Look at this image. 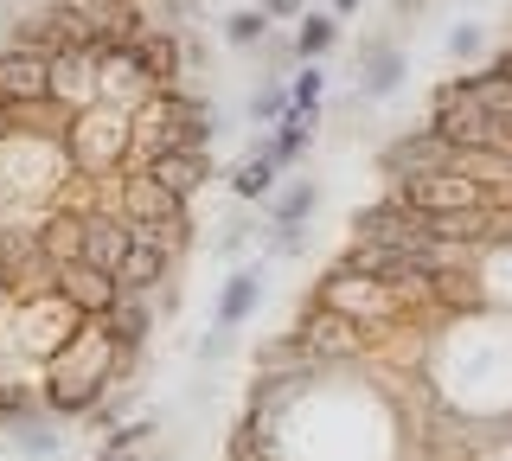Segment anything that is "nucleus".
I'll list each match as a JSON object with an SVG mask.
<instances>
[{
	"label": "nucleus",
	"mask_w": 512,
	"mask_h": 461,
	"mask_svg": "<svg viewBox=\"0 0 512 461\" xmlns=\"http://www.w3.org/2000/svg\"><path fill=\"white\" fill-rule=\"evenodd\" d=\"M314 199H320V193H314L308 180H301V186H288V193L276 199V225H301V218L314 212Z\"/></svg>",
	"instance_id": "obj_19"
},
{
	"label": "nucleus",
	"mask_w": 512,
	"mask_h": 461,
	"mask_svg": "<svg viewBox=\"0 0 512 461\" xmlns=\"http://www.w3.org/2000/svg\"><path fill=\"white\" fill-rule=\"evenodd\" d=\"M58 148L77 173H103V167H122L128 148H135V109L116 103V97H96L84 109H71L58 129Z\"/></svg>",
	"instance_id": "obj_1"
},
{
	"label": "nucleus",
	"mask_w": 512,
	"mask_h": 461,
	"mask_svg": "<svg viewBox=\"0 0 512 461\" xmlns=\"http://www.w3.org/2000/svg\"><path fill=\"white\" fill-rule=\"evenodd\" d=\"M0 417H32V397L20 385H7V378H0Z\"/></svg>",
	"instance_id": "obj_22"
},
{
	"label": "nucleus",
	"mask_w": 512,
	"mask_h": 461,
	"mask_svg": "<svg viewBox=\"0 0 512 461\" xmlns=\"http://www.w3.org/2000/svg\"><path fill=\"white\" fill-rule=\"evenodd\" d=\"M333 7H340V13H352V7H359V0H333Z\"/></svg>",
	"instance_id": "obj_28"
},
{
	"label": "nucleus",
	"mask_w": 512,
	"mask_h": 461,
	"mask_svg": "<svg viewBox=\"0 0 512 461\" xmlns=\"http://www.w3.org/2000/svg\"><path fill=\"white\" fill-rule=\"evenodd\" d=\"M122 218H128V231H141V237L186 244V199L167 193L154 173H135V167L122 173Z\"/></svg>",
	"instance_id": "obj_2"
},
{
	"label": "nucleus",
	"mask_w": 512,
	"mask_h": 461,
	"mask_svg": "<svg viewBox=\"0 0 512 461\" xmlns=\"http://www.w3.org/2000/svg\"><path fill=\"white\" fill-rule=\"evenodd\" d=\"M333 33H340L333 20H320V13H308V20H301V33H295V52H301V58H320V52L333 45Z\"/></svg>",
	"instance_id": "obj_18"
},
{
	"label": "nucleus",
	"mask_w": 512,
	"mask_h": 461,
	"mask_svg": "<svg viewBox=\"0 0 512 461\" xmlns=\"http://www.w3.org/2000/svg\"><path fill=\"white\" fill-rule=\"evenodd\" d=\"M96 321H103V327H109V340L128 346V353H135V346L154 333V314H148V295H141V289H122L103 314H96Z\"/></svg>",
	"instance_id": "obj_11"
},
{
	"label": "nucleus",
	"mask_w": 512,
	"mask_h": 461,
	"mask_svg": "<svg viewBox=\"0 0 512 461\" xmlns=\"http://www.w3.org/2000/svg\"><path fill=\"white\" fill-rule=\"evenodd\" d=\"M167 263H173V244H160V237H128V250H122V263H116V282L122 289H141L148 295L154 282H167Z\"/></svg>",
	"instance_id": "obj_9"
},
{
	"label": "nucleus",
	"mask_w": 512,
	"mask_h": 461,
	"mask_svg": "<svg viewBox=\"0 0 512 461\" xmlns=\"http://www.w3.org/2000/svg\"><path fill=\"white\" fill-rule=\"evenodd\" d=\"M282 109H288V97H282V90H263V97H256V116H282Z\"/></svg>",
	"instance_id": "obj_24"
},
{
	"label": "nucleus",
	"mask_w": 512,
	"mask_h": 461,
	"mask_svg": "<svg viewBox=\"0 0 512 461\" xmlns=\"http://www.w3.org/2000/svg\"><path fill=\"white\" fill-rule=\"evenodd\" d=\"M52 289H58L64 301H77V308H84V314H103L109 301L122 295V282L109 276V269H96V263H84V257H77V263H58Z\"/></svg>",
	"instance_id": "obj_8"
},
{
	"label": "nucleus",
	"mask_w": 512,
	"mask_h": 461,
	"mask_svg": "<svg viewBox=\"0 0 512 461\" xmlns=\"http://www.w3.org/2000/svg\"><path fill=\"white\" fill-rule=\"evenodd\" d=\"M308 135H314V109H288V116H282V135L269 141V161H276V167L301 161V148H308Z\"/></svg>",
	"instance_id": "obj_14"
},
{
	"label": "nucleus",
	"mask_w": 512,
	"mask_h": 461,
	"mask_svg": "<svg viewBox=\"0 0 512 461\" xmlns=\"http://www.w3.org/2000/svg\"><path fill=\"white\" fill-rule=\"evenodd\" d=\"M96 397H103V378H45V410L58 417H84Z\"/></svg>",
	"instance_id": "obj_13"
},
{
	"label": "nucleus",
	"mask_w": 512,
	"mask_h": 461,
	"mask_svg": "<svg viewBox=\"0 0 512 461\" xmlns=\"http://www.w3.org/2000/svg\"><path fill=\"white\" fill-rule=\"evenodd\" d=\"M39 97H52V52L13 39L0 52V103H39Z\"/></svg>",
	"instance_id": "obj_6"
},
{
	"label": "nucleus",
	"mask_w": 512,
	"mask_h": 461,
	"mask_svg": "<svg viewBox=\"0 0 512 461\" xmlns=\"http://www.w3.org/2000/svg\"><path fill=\"white\" fill-rule=\"evenodd\" d=\"M7 301H13V269L0 263V314H7Z\"/></svg>",
	"instance_id": "obj_26"
},
{
	"label": "nucleus",
	"mask_w": 512,
	"mask_h": 461,
	"mask_svg": "<svg viewBox=\"0 0 512 461\" xmlns=\"http://www.w3.org/2000/svg\"><path fill=\"white\" fill-rule=\"evenodd\" d=\"M391 199H404L410 212H461V205H487L493 193L480 180H468V173L455 167H436V173H404V180L391 186Z\"/></svg>",
	"instance_id": "obj_4"
},
{
	"label": "nucleus",
	"mask_w": 512,
	"mask_h": 461,
	"mask_svg": "<svg viewBox=\"0 0 512 461\" xmlns=\"http://www.w3.org/2000/svg\"><path fill=\"white\" fill-rule=\"evenodd\" d=\"M295 346H301L308 359H359V353H365V327L346 321L340 308H314L308 321L295 327Z\"/></svg>",
	"instance_id": "obj_5"
},
{
	"label": "nucleus",
	"mask_w": 512,
	"mask_h": 461,
	"mask_svg": "<svg viewBox=\"0 0 512 461\" xmlns=\"http://www.w3.org/2000/svg\"><path fill=\"white\" fill-rule=\"evenodd\" d=\"M263 26H269V13L256 7V13H231L224 33H231V45H256V39H263Z\"/></svg>",
	"instance_id": "obj_20"
},
{
	"label": "nucleus",
	"mask_w": 512,
	"mask_h": 461,
	"mask_svg": "<svg viewBox=\"0 0 512 461\" xmlns=\"http://www.w3.org/2000/svg\"><path fill=\"white\" fill-rule=\"evenodd\" d=\"M256 295H263V276H256V269H237L231 289H224V301H218V327H237L256 308Z\"/></svg>",
	"instance_id": "obj_15"
},
{
	"label": "nucleus",
	"mask_w": 512,
	"mask_h": 461,
	"mask_svg": "<svg viewBox=\"0 0 512 461\" xmlns=\"http://www.w3.org/2000/svg\"><path fill=\"white\" fill-rule=\"evenodd\" d=\"M397 77H404V65H397V52H391V45H378V52L365 58V90H372V97H384V90H391Z\"/></svg>",
	"instance_id": "obj_17"
},
{
	"label": "nucleus",
	"mask_w": 512,
	"mask_h": 461,
	"mask_svg": "<svg viewBox=\"0 0 512 461\" xmlns=\"http://www.w3.org/2000/svg\"><path fill=\"white\" fill-rule=\"evenodd\" d=\"M128 237H135V231H128V218H122V212H84V218H77V257L116 276Z\"/></svg>",
	"instance_id": "obj_7"
},
{
	"label": "nucleus",
	"mask_w": 512,
	"mask_h": 461,
	"mask_svg": "<svg viewBox=\"0 0 512 461\" xmlns=\"http://www.w3.org/2000/svg\"><path fill=\"white\" fill-rule=\"evenodd\" d=\"M269 13H301V0H263Z\"/></svg>",
	"instance_id": "obj_27"
},
{
	"label": "nucleus",
	"mask_w": 512,
	"mask_h": 461,
	"mask_svg": "<svg viewBox=\"0 0 512 461\" xmlns=\"http://www.w3.org/2000/svg\"><path fill=\"white\" fill-rule=\"evenodd\" d=\"M429 301H442V308H480L487 289H480L468 269H461V257H455V263H442L436 276H429Z\"/></svg>",
	"instance_id": "obj_12"
},
{
	"label": "nucleus",
	"mask_w": 512,
	"mask_h": 461,
	"mask_svg": "<svg viewBox=\"0 0 512 461\" xmlns=\"http://www.w3.org/2000/svg\"><path fill=\"white\" fill-rule=\"evenodd\" d=\"M288 103H295V109H314V103H320V71H314V65L295 77V90H288Z\"/></svg>",
	"instance_id": "obj_21"
},
{
	"label": "nucleus",
	"mask_w": 512,
	"mask_h": 461,
	"mask_svg": "<svg viewBox=\"0 0 512 461\" xmlns=\"http://www.w3.org/2000/svg\"><path fill=\"white\" fill-rule=\"evenodd\" d=\"M154 429L148 423H128V429H116V436H109V449H135V442H148Z\"/></svg>",
	"instance_id": "obj_23"
},
{
	"label": "nucleus",
	"mask_w": 512,
	"mask_h": 461,
	"mask_svg": "<svg viewBox=\"0 0 512 461\" xmlns=\"http://www.w3.org/2000/svg\"><path fill=\"white\" fill-rule=\"evenodd\" d=\"M90 314L77 308V301H64L58 289H39V295H26V314H20V346L26 353H45V359H58L64 346H71V333L84 327Z\"/></svg>",
	"instance_id": "obj_3"
},
{
	"label": "nucleus",
	"mask_w": 512,
	"mask_h": 461,
	"mask_svg": "<svg viewBox=\"0 0 512 461\" xmlns=\"http://www.w3.org/2000/svg\"><path fill=\"white\" fill-rule=\"evenodd\" d=\"M141 173H154V180L167 186V193L192 199L205 180H212V154H205V148H173V154H154V161L141 167Z\"/></svg>",
	"instance_id": "obj_10"
},
{
	"label": "nucleus",
	"mask_w": 512,
	"mask_h": 461,
	"mask_svg": "<svg viewBox=\"0 0 512 461\" xmlns=\"http://www.w3.org/2000/svg\"><path fill=\"white\" fill-rule=\"evenodd\" d=\"M231 186H237V199H269L276 193V161H269V148L250 154V161L231 173Z\"/></svg>",
	"instance_id": "obj_16"
},
{
	"label": "nucleus",
	"mask_w": 512,
	"mask_h": 461,
	"mask_svg": "<svg viewBox=\"0 0 512 461\" xmlns=\"http://www.w3.org/2000/svg\"><path fill=\"white\" fill-rule=\"evenodd\" d=\"M474 45H480V33H474V26H461V33H455V39H448V52H455V58H468V52H474Z\"/></svg>",
	"instance_id": "obj_25"
}]
</instances>
